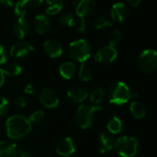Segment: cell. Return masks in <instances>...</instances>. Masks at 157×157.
<instances>
[{
  "mask_svg": "<svg viewBox=\"0 0 157 157\" xmlns=\"http://www.w3.org/2000/svg\"><path fill=\"white\" fill-rule=\"evenodd\" d=\"M32 130V123L23 116H11L6 121L7 135L12 140H20L26 137Z\"/></svg>",
  "mask_w": 157,
  "mask_h": 157,
  "instance_id": "1",
  "label": "cell"
},
{
  "mask_svg": "<svg viewBox=\"0 0 157 157\" xmlns=\"http://www.w3.org/2000/svg\"><path fill=\"white\" fill-rule=\"evenodd\" d=\"M103 109L102 105H82L78 108L75 120L77 125L81 128L86 129L89 128L94 121V116L97 112Z\"/></svg>",
  "mask_w": 157,
  "mask_h": 157,
  "instance_id": "2",
  "label": "cell"
},
{
  "mask_svg": "<svg viewBox=\"0 0 157 157\" xmlns=\"http://www.w3.org/2000/svg\"><path fill=\"white\" fill-rule=\"evenodd\" d=\"M108 97L111 104L121 105L129 101L132 97V94L129 87L125 82H118L110 86L108 90Z\"/></svg>",
  "mask_w": 157,
  "mask_h": 157,
  "instance_id": "3",
  "label": "cell"
},
{
  "mask_svg": "<svg viewBox=\"0 0 157 157\" xmlns=\"http://www.w3.org/2000/svg\"><path fill=\"white\" fill-rule=\"evenodd\" d=\"M68 55L71 59L84 63L91 56V46L84 39H78L70 43Z\"/></svg>",
  "mask_w": 157,
  "mask_h": 157,
  "instance_id": "4",
  "label": "cell"
},
{
  "mask_svg": "<svg viewBox=\"0 0 157 157\" xmlns=\"http://www.w3.org/2000/svg\"><path fill=\"white\" fill-rule=\"evenodd\" d=\"M114 149L121 157H134L138 153L139 141L134 137L123 136L116 140Z\"/></svg>",
  "mask_w": 157,
  "mask_h": 157,
  "instance_id": "5",
  "label": "cell"
},
{
  "mask_svg": "<svg viewBox=\"0 0 157 157\" xmlns=\"http://www.w3.org/2000/svg\"><path fill=\"white\" fill-rule=\"evenodd\" d=\"M138 68L143 73H151L157 69V51L153 49L144 50L138 57Z\"/></svg>",
  "mask_w": 157,
  "mask_h": 157,
  "instance_id": "6",
  "label": "cell"
},
{
  "mask_svg": "<svg viewBox=\"0 0 157 157\" xmlns=\"http://www.w3.org/2000/svg\"><path fill=\"white\" fill-rule=\"evenodd\" d=\"M73 5L78 17H88L92 15L96 8L95 0H73Z\"/></svg>",
  "mask_w": 157,
  "mask_h": 157,
  "instance_id": "7",
  "label": "cell"
},
{
  "mask_svg": "<svg viewBox=\"0 0 157 157\" xmlns=\"http://www.w3.org/2000/svg\"><path fill=\"white\" fill-rule=\"evenodd\" d=\"M117 56V51L115 47L107 45L99 49L95 56L94 60L101 65H108L116 60Z\"/></svg>",
  "mask_w": 157,
  "mask_h": 157,
  "instance_id": "8",
  "label": "cell"
},
{
  "mask_svg": "<svg viewBox=\"0 0 157 157\" xmlns=\"http://www.w3.org/2000/svg\"><path fill=\"white\" fill-rule=\"evenodd\" d=\"M33 51H34V47L30 43L25 42V41H21V42L14 44L11 46L10 54L13 58L21 59V58L27 57Z\"/></svg>",
  "mask_w": 157,
  "mask_h": 157,
  "instance_id": "9",
  "label": "cell"
},
{
  "mask_svg": "<svg viewBox=\"0 0 157 157\" xmlns=\"http://www.w3.org/2000/svg\"><path fill=\"white\" fill-rule=\"evenodd\" d=\"M39 100L44 107L49 109L56 107L59 103V98L57 94L53 89L50 88H44L40 92Z\"/></svg>",
  "mask_w": 157,
  "mask_h": 157,
  "instance_id": "10",
  "label": "cell"
},
{
  "mask_svg": "<svg viewBox=\"0 0 157 157\" xmlns=\"http://www.w3.org/2000/svg\"><path fill=\"white\" fill-rule=\"evenodd\" d=\"M21 153V147L10 140L0 141V157H19Z\"/></svg>",
  "mask_w": 157,
  "mask_h": 157,
  "instance_id": "11",
  "label": "cell"
},
{
  "mask_svg": "<svg viewBox=\"0 0 157 157\" xmlns=\"http://www.w3.org/2000/svg\"><path fill=\"white\" fill-rule=\"evenodd\" d=\"M128 16L129 10L124 3L118 2L113 5L111 9V18L113 21L117 22H123L128 18Z\"/></svg>",
  "mask_w": 157,
  "mask_h": 157,
  "instance_id": "12",
  "label": "cell"
},
{
  "mask_svg": "<svg viewBox=\"0 0 157 157\" xmlns=\"http://www.w3.org/2000/svg\"><path fill=\"white\" fill-rule=\"evenodd\" d=\"M56 151L58 155L63 156V157H67L73 154L76 151V147H75L73 140L69 137L64 138L57 143Z\"/></svg>",
  "mask_w": 157,
  "mask_h": 157,
  "instance_id": "13",
  "label": "cell"
},
{
  "mask_svg": "<svg viewBox=\"0 0 157 157\" xmlns=\"http://www.w3.org/2000/svg\"><path fill=\"white\" fill-rule=\"evenodd\" d=\"M44 49L51 58L59 57L63 54V46L61 43L56 39H49L45 41L44 44Z\"/></svg>",
  "mask_w": 157,
  "mask_h": 157,
  "instance_id": "14",
  "label": "cell"
},
{
  "mask_svg": "<svg viewBox=\"0 0 157 157\" xmlns=\"http://www.w3.org/2000/svg\"><path fill=\"white\" fill-rule=\"evenodd\" d=\"M50 20L45 14H39L33 20V27L39 34H45L50 31Z\"/></svg>",
  "mask_w": 157,
  "mask_h": 157,
  "instance_id": "15",
  "label": "cell"
},
{
  "mask_svg": "<svg viewBox=\"0 0 157 157\" xmlns=\"http://www.w3.org/2000/svg\"><path fill=\"white\" fill-rule=\"evenodd\" d=\"M31 31V26L25 18L18 19L13 25V33L19 39H23L26 37Z\"/></svg>",
  "mask_w": 157,
  "mask_h": 157,
  "instance_id": "16",
  "label": "cell"
},
{
  "mask_svg": "<svg viewBox=\"0 0 157 157\" xmlns=\"http://www.w3.org/2000/svg\"><path fill=\"white\" fill-rule=\"evenodd\" d=\"M99 140H100V149L99 151L101 153H105L106 151H109L114 149L116 140L113 137L112 134L109 132H103L99 136Z\"/></svg>",
  "mask_w": 157,
  "mask_h": 157,
  "instance_id": "17",
  "label": "cell"
},
{
  "mask_svg": "<svg viewBox=\"0 0 157 157\" xmlns=\"http://www.w3.org/2000/svg\"><path fill=\"white\" fill-rule=\"evenodd\" d=\"M89 94L85 88L80 87V86H76L72 87L69 89L67 92V96L70 100H72L74 103H82L84 100L87 99Z\"/></svg>",
  "mask_w": 157,
  "mask_h": 157,
  "instance_id": "18",
  "label": "cell"
},
{
  "mask_svg": "<svg viewBox=\"0 0 157 157\" xmlns=\"http://www.w3.org/2000/svg\"><path fill=\"white\" fill-rule=\"evenodd\" d=\"M76 72V66L73 62H64L59 67V73L62 78L66 80H70L75 75Z\"/></svg>",
  "mask_w": 157,
  "mask_h": 157,
  "instance_id": "19",
  "label": "cell"
},
{
  "mask_svg": "<svg viewBox=\"0 0 157 157\" xmlns=\"http://www.w3.org/2000/svg\"><path fill=\"white\" fill-rule=\"evenodd\" d=\"M46 2V8L45 12L48 15H56L58 14L62 9L64 2L63 0H45Z\"/></svg>",
  "mask_w": 157,
  "mask_h": 157,
  "instance_id": "20",
  "label": "cell"
},
{
  "mask_svg": "<svg viewBox=\"0 0 157 157\" xmlns=\"http://www.w3.org/2000/svg\"><path fill=\"white\" fill-rule=\"evenodd\" d=\"M129 110H130V113L133 116V117L136 119L143 118L146 116V112H147L146 107L141 103H140L138 101H134L130 104Z\"/></svg>",
  "mask_w": 157,
  "mask_h": 157,
  "instance_id": "21",
  "label": "cell"
},
{
  "mask_svg": "<svg viewBox=\"0 0 157 157\" xmlns=\"http://www.w3.org/2000/svg\"><path fill=\"white\" fill-rule=\"evenodd\" d=\"M3 72L5 75L10 76V77H15L19 76L22 72V67L20 64L16 62H10L5 65V67L2 68Z\"/></svg>",
  "mask_w": 157,
  "mask_h": 157,
  "instance_id": "22",
  "label": "cell"
},
{
  "mask_svg": "<svg viewBox=\"0 0 157 157\" xmlns=\"http://www.w3.org/2000/svg\"><path fill=\"white\" fill-rule=\"evenodd\" d=\"M122 128H123V123L121 119L117 116H114L107 123V130L112 135L121 132Z\"/></svg>",
  "mask_w": 157,
  "mask_h": 157,
  "instance_id": "23",
  "label": "cell"
},
{
  "mask_svg": "<svg viewBox=\"0 0 157 157\" xmlns=\"http://www.w3.org/2000/svg\"><path fill=\"white\" fill-rule=\"evenodd\" d=\"M78 77L83 82H89L93 78V70L90 66L82 63L80 69H78Z\"/></svg>",
  "mask_w": 157,
  "mask_h": 157,
  "instance_id": "24",
  "label": "cell"
},
{
  "mask_svg": "<svg viewBox=\"0 0 157 157\" xmlns=\"http://www.w3.org/2000/svg\"><path fill=\"white\" fill-rule=\"evenodd\" d=\"M58 22L64 27H75L76 26V18L73 14L67 13L59 17Z\"/></svg>",
  "mask_w": 157,
  "mask_h": 157,
  "instance_id": "25",
  "label": "cell"
},
{
  "mask_svg": "<svg viewBox=\"0 0 157 157\" xmlns=\"http://www.w3.org/2000/svg\"><path fill=\"white\" fill-rule=\"evenodd\" d=\"M104 97H105V91L102 88L94 89L90 95L91 102L94 104V105H101Z\"/></svg>",
  "mask_w": 157,
  "mask_h": 157,
  "instance_id": "26",
  "label": "cell"
},
{
  "mask_svg": "<svg viewBox=\"0 0 157 157\" xmlns=\"http://www.w3.org/2000/svg\"><path fill=\"white\" fill-rule=\"evenodd\" d=\"M112 26V21L105 16H99L94 21V27L95 29H104Z\"/></svg>",
  "mask_w": 157,
  "mask_h": 157,
  "instance_id": "27",
  "label": "cell"
},
{
  "mask_svg": "<svg viewBox=\"0 0 157 157\" xmlns=\"http://www.w3.org/2000/svg\"><path fill=\"white\" fill-rule=\"evenodd\" d=\"M26 13H27V8L24 6V4L21 0L16 2L14 5V14L17 17H19V19H21V18H24Z\"/></svg>",
  "mask_w": 157,
  "mask_h": 157,
  "instance_id": "28",
  "label": "cell"
},
{
  "mask_svg": "<svg viewBox=\"0 0 157 157\" xmlns=\"http://www.w3.org/2000/svg\"><path fill=\"white\" fill-rule=\"evenodd\" d=\"M121 40V32L119 30H115L111 33L108 37V44L110 46L115 47Z\"/></svg>",
  "mask_w": 157,
  "mask_h": 157,
  "instance_id": "29",
  "label": "cell"
},
{
  "mask_svg": "<svg viewBox=\"0 0 157 157\" xmlns=\"http://www.w3.org/2000/svg\"><path fill=\"white\" fill-rule=\"evenodd\" d=\"M9 101L5 97H0V118L5 117L9 112Z\"/></svg>",
  "mask_w": 157,
  "mask_h": 157,
  "instance_id": "30",
  "label": "cell"
},
{
  "mask_svg": "<svg viewBox=\"0 0 157 157\" xmlns=\"http://www.w3.org/2000/svg\"><path fill=\"white\" fill-rule=\"evenodd\" d=\"M44 117V112L42 111V110H36L34 111L30 117H29V121L31 123H37V122H40Z\"/></svg>",
  "mask_w": 157,
  "mask_h": 157,
  "instance_id": "31",
  "label": "cell"
},
{
  "mask_svg": "<svg viewBox=\"0 0 157 157\" xmlns=\"http://www.w3.org/2000/svg\"><path fill=\"white\" fill-rule=\"evenodd\" d=\"M27 9H36L40 7L44 0H21Z\"/></svg>",
  "mask_w": 157,
  "mask_h": 157,
  "instance_id": "32",
  "label": "cell"
},
{
  "mask_svg": "<svg viewBox=\"0 0 157 157\" xmlns=\"http://www.w3.org/2000/svg\"><path fill=\"white\" fill-rule=\"evenodd\" d=\"M76 29L78 32L80 33H84L86 30V22H85V18L78 17L76 19Z\"/></svg>",
  "mask_w": 157,
  "mask_h": 157,
  "instance_id": "33",
  "label": "cell"
},
{
  "mask_svg": "<svg viewBox=\"0 0 157 157\" xmlns=\"http://www.w3.org/2000/svg\"><path fill=\"white\" fill-rule=\"evenodd\" d=\"M13 105L17 108H23L26 105V100L22 96H17L13 99Z\"/></svg>",
  "mask_w": 157,
  "mask_h": 157,
  "instance_id": "34",
  "label": "cell"
},
{
  "mask_svg": "<svg viewBox=\"0 0 157 157\" xmlns=\"http://www.w3.org/2000/svg\"><path fill=\"white\" fill-rule=\"evenodd\" d=\"M7 62V51L3 44H0V65Z\"/></svg>",
  "mask_w": 157,
  "mask_h": 157,
  "instance_id": "35",
  "label": "cell"
},
{
  "mask_svg": "<svg viewBox=\"0 0 157 157\" xmlns=\"http://www.w3.org/2000/svg\"><path fill=\"white\" fill-rule=\"evenodd\" d=\"M24 92H25V94H27L29 95H33V94H34L36 93V88H35V86L33 84H31L30 83V84H27L25 86Z\"/></svg>",
  "mask_w": 157,
  "mask_h": 157,
  "instance_id": "36",
  "label": "cell"
},
{
  "mask_svg": "<svg viewBox=\"0 0 157 157\" xmlns=\"http://www.w3.org/2000/svg\"><path fill=\"white\" fill-rule=\"evenodd\" d=\"M0 4L5 8H12L15 5V0H0Z\"/></svg>",
  "mask_w": 157,
  "mask_h": 157,
  "instance_id": "37",
  "label": "cell"
},
{
  "mask_svg": "<svg viewBox=\"0 0 157 157\" xmlns=\"http://www.w3.org/2000/svg\"><path fill=\"white\" fill-rule=\"evenodd\" d=\"M140 1H141V0H128V4H129L131 7H133V8H136V7H138V6L140 5Z\"/></svg>",
  "mask_w": 157,
  "mask_h": 157,
  "instance_id": "38",
  "label": "cell"
},
{
  "mask_svg": "<svg viewBox=\"0 0 157 157\" xmlns=\"http://www.w3.org/2000/svg\"><path fill=\"white\" fill-rule=\"evenodd\" d=\"M5 82V74L2 70V68H0V87H1Z\"/></svg>",
  "mask_w": 157,
  "mask_h": 157,
  "instance_id": "39",
  "label": "cell"
},
{
  "mask_svg": "<svg viewBox=\"0 0 157 157\" xmlns=\"http://www.w3.org/2000/svg\"><path fill=\"white\" fill-rule=\"evenodd\" d=\"M20 157H33V155L29 151H23V152L21 153Z\"/></svg>",
  "mask_w": 157,
  "mask_h": 157,
  "instance_id": "40",
  "label": "cell"
},
{
  "mask_svg": "<svg viewBox=\"0 0 157 157\" xmlns=\"http://www.w3.org/2000/svg\"><path fill=\"white\" fill-rule=\"evenodd\" d=\"M0 132H1V127H0Z\"/></svg>",
  "mask_w": 157,
  "mask_h": 157,
  "instance_id": "41",
  "label": "cell"
}]
</instances>
